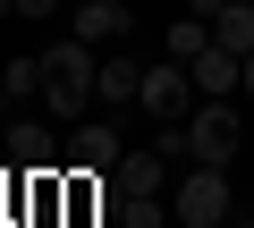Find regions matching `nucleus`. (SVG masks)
I'll use <instances>...</instances> for the list:
<instances>
[{"label": "nucleus", "instance_id": "obj_1", "mask_svg": "<svg viewBox=\"0 0 254 228\" xmlns=\"http://www.w3.org/2000/svg\"><path fill=\"white\" fill-rule=\"evenodd\" d=\"M93 76H102V68H93V43L68 34V43L43 51V101L60 110V119H85V110H93Z\"/></svg>", "mask_w": 254, "mask_h": 228}, {"label": "nucleus", "instance_id": "obj_2", "mask_svg": "<svg viewBox=\"0 0 254 228\" xmlns=\"http://www.w3.org/2000/svg\"><path fill=\"white\" fill-rule=\"evenodd\" d=\"M237 220V203H229V169H187L178 178V228H229Z\"/></svg>", "mask_w": 254, "mask_h": 228}, {"label": "nucleus", "instance_id": "obj_3", "mask_svg": "<svg viewBox=\"0 0 254 228\" xmlns=\"http://www.w3.org/2000/svg\"><path fill=\"white\" fill-rule=\"evenodd\" d=\"M187 161H203V169H229L237 161V110L229 101H195L187 110Z\"/></svg>", "mask_w": 254, "mask_h": 228}, {"label": "nucleus", "instance_id": "obj_4", "mask_svg": "<svg viewBox=\"0 0 254 228\" xmlns=\"http://www.w3.org/2000/svg\"><path fill=\"white\" fill-rule=\"evenodd\" d=\"M136 110H153V119H187V110H195V76H187V59H161V68H144V85H136Z\"/></svg>", "mask_w": 254, "mask_h": 228}, {"label": "nucleus", "instance_id": "obj_5", "mask_svg": "<svg viewBox=\"0 0 254 228\" xmlns=\"http://www.w3.org/2000/svg\"><path fill=\"white\" fill-rule=\"evenodd\" d=\"M68 34L76 43H119V34H136V17H127V0H76Z\"/></svg>", "mask_w": 254, "mask_h": 228}, {"label": "nucleus", "instance_id": "obj_6", "mask_svg": "<svg viewBox=\"0 0 254 228\" xmlns=\"http://www.w3.org/2000/svg\"><path fill=\"white\" fill-rule=\"evenodd\" d=\"M187 76H195V93H203V101H229V93H237V85H246V59H237V51H220V43H212V51H203V59H187Z\"/></svg>", "mask_w": 254, "mask_h": 228}, {"label": "nucleus", "instance_id": "obj_7", "mask_svg": "<svg viewBox=\"0 0 254 228\" xmlns=\"http://www.w3.org/2000/svg\"><path fill=\"white\" fill-rule=\"evenodd\" d=\"M68 169H119V127L110 119H85L68 136Z\"/></svg>", "mask_w": 254, "mask_h": 228}, {"label": "nucleus", "instance_id": "obj_8", "mask_svg": "<svg viewBox=\"0 0 254 228\" xmlns=\"http://www.w3.org/2000/svg\"><path fill=\"white\" fill-rule=\"evenodd\" d=\"M9 161H17V169H51V161H60V144H51V127H34V119H17V127H9Z\"/></svg>", "mask_w": 254, "mask_h": 228}, {"label": "nucleus", "instance_id": "obj_9", "mask_svg": "<svg viewBox=\"0 0 254 228\" xmlns=\"http://www.w3.org/2000/svg\"><path fill=\"white\" fill-rule=\"evenodd\" d=\"M136 85H144V68H136V59H102L93 101H102V110H119V101H136Z\"/></svg>", "mask_w": 254, "mask_h": 228}, {"label": "nucleus", "instance_id": "obj_10", "mask_svg": "<svg viewBox=\"0 0 254 228\" xmlns=\"http://www.w3.org/2000/svg\"><path fill=\"white\" fill-rule=\"evenodd\" d=\"M212 43H220V51H237V59L254 51V0H229V9L212 17Z\"/></svg>", "mask_w": 254, "mask_h": 228}, {"label": "nucleus", "instance_id": "obj_11", "mask_svg": "<svg viewBox=\"0 0 254 228\" xmlns=\"http://www.w3.org/2000/svg\"><path fill=\"white\" fill-rule=\"evenodd\" d=\"M119 194H161V152H119Z\"/></svg>", "mask_w": 254, "mask_h": 228}, {"label": "nucleus", "instance_id": "obj_12", "mask_svg": "<svg viewBox=\"0 0 254 228\" xmlns=\"http://www.w3.org/2000/svg\"><path fill=\"white\" fill-rule=\"evenodd\" d=\"M203 51H212V26L203 17H178L170 26V59H203Z\"/></svg>", "mask_w": 254, "mask_h": 228}, {"label": "nucleus", "instance_id": "obj_13", "mask_svg": "<svg viewBox=\"0 0 254 228\" xmlns=\"http://www.w3.org/2000/svg\"><path fill=\"white\" fill-rule=\"evenodd\" d=\"M119 228H170L161 194H127V203H119Z\"/></svg>", "mask_w": 254, "mask_h": 228}, {"label": "nucleus", "instance_id": "obj_14", "mask_svg": "<svg viewBox=\"0 0 254 228\" xmlns=\"http://www.w3.org/2000/svg\"><path fill=\"white\" fill-rule=\"evenodd\" d=\"M0 85H9V93H43V51H26V59H9V76H0Z\"/></svg>", "mask_w": 254, "mask_h": 228}, {"label": "nucleus", "instance_id": "obj_15", "mask_svg": "<svg viewBox=\"0 0 254 228\" xmlns=\"http://www.w3.org/2000/svg\"><path fill=\"white\" fill-rule=\"evenodd\" d=\"M17 17H26V26H43V17H60V0H17Z\"/></svg>", "mask_w": 254, "mask_h": 228}, {"label": "nucleus", "instance_id": "obj_16", "mask_svg": "<svg viewBox=\"0 0 254 228\" xmlns=\"http://www.w3.org/2000/svg\"><path fill=\"white\" fill-rule=\"evenodd\" d=\"M220 9H229V0H187V17H203V26H212Z\"/></svg>", "mask_w": 254, "mask_h": 228}, {"label": "nucleus", "instance_id": "obj_17", "mask_svg": "<svg viewBox=\"0 0 254 228\" xmlns=\"http://www.w3.org/2000/svg\"><path fill=\"white\" fill-rule=\"evenodd\" d=\"M9 101H17V93H9V85H0V119H9Z\"/></svg>", "mask_w": 254, "mask_h": 228}, {"label": "nucleus", "instance_id": "obj_18", "mask_svg": "<svg viewBox=\"0 0 254 228\" xmlns=\"http://www.w3.org/2000/svg\"><path fill=\"white\" fill-rule=\"evenodd\" d=\"M246 93H254V51H246Z\"/></svg>", "mask_w": 254, "mask_h": 228}, {"label": "nucleus", "instance_id": "obj_19", "mask_svg": "<svg viewBox=\"0 0 254 228\" xmlns=\"http://www.w3.org/2000/svg\"><path fill=\"white\" fill-rule=\"evenodd\" d=\"M9 9H17V0H0V17H9Z\"/></svg>", "mask_w": 254, "mask_h": 228}, {"label": "nucleus", "instance_id": "obj_20", "mask_svg": "<svg viewBox=\"0 0 254 228\" xmlns=\"http://www.w3.org/2000/svg\"><path fill=\"white\" fill-rule=\"evenodd\" d=\"M246 161H254V136H246Z\"/></svg>", "mask_w": 254, "mask_h": 228}, {"label": "nucleus", "instance_id": "obj_21", "mask_svg": "<svg viewBox=\"0 0 254 228\" xmlns=\"http://www.w3.org/2000/svg\"><path fill=\"white\" fill-rule=\"evenodd\" d=\"M229 228H254V220H229Z\"/></svg>", "mask_w": 254, "mask_h": 228}]
</instances>
